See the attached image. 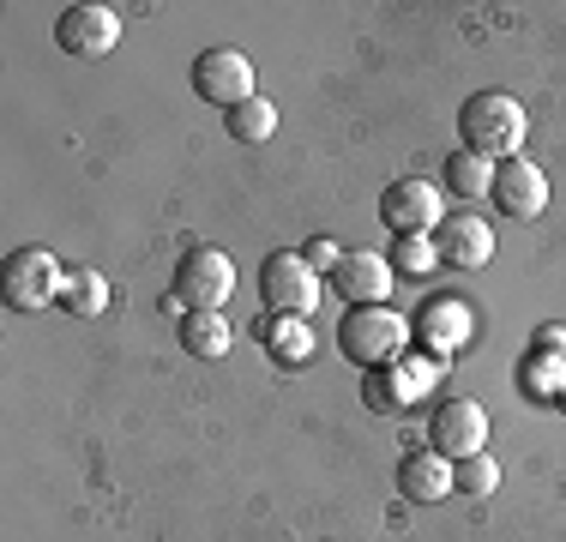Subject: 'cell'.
<instances>
[{
    "instance_id": "obj_1",
    "label": "cell",
    "mask_w": 566,
    "mask_h": 542,
    "mask_svg": "<svg viewBox=\"0 0 566 542\" xmlns=\"http://www.w3.org/2000/svg\"><path fill=\"white\" fill-rule=\"evenodd\" d=\"M458 133H464V152L506 163V157H518L524 133H531V115H524V103L512 91H476L458 108Z\"/></svg>"
},
{
    "instance_id": "obj_2",
    "label": "cell",
    "mask_w": 566,
    "mask_h": 542,
    "mask_svg": "<svg viewBox=\"0 0 566 542\" xmlns=\"http://www.w3.org/2000/svg\"><path fill=\"white\" fill-rule=\"evenodd\" d=\"M403 337H410V320H403L398 308H386V302L344 308V320H338V350L356 362L361 374L398 362V356H403Z\"/></svg>"
},
{
    "instance_id": "obj_3",
    "label": "cell",
    "mask_w": 566,
    "mask_h": 542,
    "mask_svg": "<svg viewBox=\"0 0 566 542\" xmlns=\"http://www.w3.org/2000/svg\"><path fill=\"white\" fill-rule=\"evenodd\" d=\"M61 283H66L61 260L49 248H36V241H31V248H12L7 271H0V290H7L12 314H36V308L61 302Z\"/></svg>"
},
{
    "instance_id": "obj_4",
    "label": "cell",
    "mask_w": 566,
    "mask_h": 542,
    "mask_svg": "<svg viewBox=\"0 0 566 542\" xmlns=\"http://www.w3.org/2000/svg\"><path fill=\"white\" fill-rule=\"evenodd\" d=\"M447 368V362L440 356H398V362H386V368H368L361 374V404H368V410H410L416 398H422L428 386H434V374Z\"/></svg>"
},
{
    "instance_id": "obj_5",
    "label": "cell",
    "mask_w": 566,
    "mask_h": 542,
    "mask_svg": "<svg viewBox=\"0 0 566 542\" xmlns=\"http://www.w3.org/2000/svg\"><path fill=\"white\" fill-rule=\"evenodd\" d=\"M229 290H235V260L218 248H187L181 260H175V295L169 308H223Z\"/></svg>"
},
{
    "instance_id": "obj_6",
    "label": "cell",
    "mask_w": 566,
    "mask_h": 542,
    "mask_svg": "<svg viewBox=\"0 0 566 542\" xmlns=\"http://www.w3.org/2000/svg\"><path fill=\"white\" fill-rule=\"evenodd\" d=\"M260 302H265V314H302L307 320V308L319 302V271L302 260V253H265L260 260Z\"/></svg>"
},
{
    "instance_id": "obj_7",
    "label": "cell",
    "mask_w": 566,
    "mask_h": 542,
    "mask_svg": "<svg viewBox=\"0 0 566 542\" xmlns=\"http://www.w3.org/2000/svg\"><path fill=\"white\" fill-rule=\"evenodd\" d=\"M428 446H434L440 458H452V465L489 452V410H482L476 398L434 404V416H428Z\"/></svg>"
},
{
    "instance_id": "obj_8",
    "label": "cell",
    "mask_w": 566,
    "mask_h": 542,
    "mask_svg": "<svg viewBox=\"0 0 566 542\" xmlns=\"http://www.w3.org/2000/svg\"><path fill=\"white\" fill-rule=\"evenodd\" d=\"M193 97L211 103V108H223V115L235 103L260 97V91H253V61L241 49H206V54H193Z\"/></svg>"
},
{
    "instance_id": "obj_9",
    "label": "cell",
    "mask_w": 566,
    "mask_h": 542,
    "mask_svg": "<svg viewBox=\"0 0 566 542\" xmlns=\"http://www.w3.org/2000/svg\"><path fill=\"white\" fill-rule=\"evenodd\" d=\"M440 194L434 181H422V175H398V181L380 187V223L392 229V236H428V229H440Z\"/></svg>"
},
{
    "instance_id": "obj_10",
    "label": "cell",
    "mask_w": 566,
    "mask_h": 542,
    "mask_svg": "<svg viewBox=\"0 0 566 542\" xmlns=\"http://www.w3.org/2000/svg\"><path fill=\"white\" fill-rule=\"evenodd\" d=\"M55 43L73 61H103L120 43V12L115 7H66L55 19Z\"/></svg>"
},
{
    "instance_id": "obj_11",
    "label": "cell",
    "mask_w": 566,
    "mask_h": 542,
    "mask_svg": "<svg viewBox=\"0 0 566 542\" xmlns=\"http://www.w3.org/2000/svg\"><path fill=\"white\" fill-rule=\"evenodd\" d=\"M489 199H494V206H501L506 217L531 223V217H543V206H548V175L536 169L531 157H506V163H494Z\"/></svg>"
},
{
    "instance_id": "obj_12",
    "label": "cell",
    "mask_w": 566,
    "mask_h": 542,
    "mask_svg": "<svg viewBox=\"0 0 566 542\" xmlns=\"http://www.w3.org/2000/svg\"><path fill=\"white\" fill-rule=\"evenodd\" d=\"M416 337H422L428 356L452 362L458 350L470 344V302L464 295H428V302L416 308Z\"/></svg>"
},
{
    "instance_id": "obj_13",
    "label": "cell",
    "mask_w": 566,
    "mask_h": 542,
    "mask_svg": "<svg viewBox=\"0 0 566 542\" xmlns=\"http://www.w3.org/2000/svg\"><path fill=\"white\" fill-rule=\"evenodd\" d=\"M392 278L398 271L386 265V253H374V248H344V260H338V271H332V290L344 295L349 308H368V302H386L392 295Z\"/></svg>"
},
{
    "instance_id": "obj_14",
    "label": "cell",
    "mask_w": 566,
    "mask_h": 542,
    "mask_svg": "<svg viewBox=\"0 0 566 542\" xmlns=\"http://www.w3.org/2000/svg\"><path fill=\"white\" fill-rule=\"evenodd\" d=\"M434 253H440V265L476 271V265L494 260V229L470 211H452V217H440V229H434Z\"/></svg>"
},
{
    "instance_id": "obj_15",
    "label": "cell",
    "mask_w": 566,
    "mask_h": 542,
    "mask_svg": "<svg viewBox=\"0 0 566 542\" xmlns=\"http://www.w3.org/2000/svg\"><path fill=\"white\" fill-rule=\"evenodd\" d=\"M398 494H403V500H416V507L458 494L452 458H440L434 446H422V452H403V458H398Z\"/></svg>"
},
{
    "instance_id": "obj_16",
    "label": "cell",
    "mask_w": 566,
    "mask_h": 542,
    "mask_svg": "<svg viewBox=\"0 0 566 542\" xmlns=\"http://www.w3.org/2000/svg\"><path fill=\"white\" fill-rule=\"evenodd\" d=\"M181 350L199 362H218L235 350V320L223 314V308H187L181 314Z\"/></svg>"
},
{
    "instance_id": "obj_17",
    "label": "cell",
    "mask_w": 566,
    "mask_h": 542,
    "mask_svg": "<svg viewBox=\"0 0 566 542\" xmlns=\"http://www.w3.org/2000/svg\"><path fill=\"white\" fill-rule=\"evenodd\" d=\"M260 344H265V356L283 362V368H302L307 356H314V332H307V320L302 314H260Z\"/></svg>"
},
{
    "instance_id": "obj_18",
    "label": "cell",
    "mask_w": 566,
    "mask_h": 542,
    "mask_svg": "<svg viewBox=\"0 0 566 542\" xmlns=\"http://www.w3.org/2000/svg\"><path fill=\"white\" fill-rule=\"evenodd\" d=\"M55 308H66L73 320H97L103 308H109V278H103V271H66Z\"/></svg>"
},
{
    "instance_id": "obj_19",
    "label": "cell",
    "mask_w": 566,
    "mask_h": 542,
    "mask_svg": "<svg viewBox=\"0 0 566 542\" xmlns=\"http://www.w3.org/2000/svg\"><path fill=\"white\" fill-rule=\"evenodd\" d=\"M223 127H229V139H241V145H265L277 133V103L272 97H248V103H235L223 115Z\"/></svg>"
},
{
    "instance_id": "obj_20",
    "label": "cell",
    "mask_w": 566,
    "mask_h": 542,
    "mask_svg": "<svg viewBox=\"0 0 566 542\" xmlns=\"http://www.w3.org/2000/svg\"><path fill=\"white\" fill-rule=\"evenodd\" d=\"M447 187H452L458 199H482L494 187V163L476 157V152H452L447 157Z\"/></svg>"
},
{
    "instance_id": "obj_21",
    "label": "cell",
    "mask_w": 566,
    "mask_h": 542,
    "mask_svg": "<svg viewBox=\"0 0 566 542\" xmlns=\"http://www.w3.org/2000/svg\"><path fill=\"white\" fill-rule=\"evenodd\" d=\"M386 265H392L398 278H428V271L440 265L434 236H392V248H386Z\"/></svg>"
},
{
    "instance_id": "obj_22",
    "label": "cell",
    "mask_w": 566,
    "mask_h": 542,
    "mask_svg": "<svg viewBox=\"0 0 566 542\" xmlns=\"http://www.w3.org/2000/svg\"><path fill=\"white\" fill-rule=\"evenodd\" d=\"M518 386L531 392V398H548V404H555L560 386H566V362H560V356H543V350H531V356H524V368H518Z\"/></svg>"
},
{
    "instance_id": "obj_23",
    "label": "cell",
    "mask_w": 566,
    "mask_h": 542,
    "mask_svg": "<svg viewBox=\"0 0 566 542\" xmlns=\"http://www.w3.org/2000/svg\"><path fill=\"white\" fill-rule=\"evenodd\" d=\"M452 477H458V488H464V494H494V488H501V465H494L489 452H476V458H464V465H452Z\"/></svg>"
},
{
    "instance_id": "obj_24",
    "label": "cell",
    "mask_w": 566,
    "mask_h": 542,
    "mask_svg": "<svg viewBox=\"0 0 566 542\" xmlns=\"http://www.w3.org/2000/svg\"><path fill=\"white\" fill-rule=\"evenodd\" d=\"M302 260L314 265V271H326V278H332V271H338V260H344V248H338L332 236H314V241L302 248Z\"/></svg>"
},
{
    "instance_id": "obj_25",
    "label": "cell",
    "mask_w": 566,
    "mask_h": 542,
    "mask_svg": "<svg viewBox=\"0 0 566 542\" xmlns=\"http://www.w3.org/2000/svg\"><path fill=\"white\" fill-rule=\"evenodd\" d=\"M531 350H543V356H560V362H566V325H560V320L536 325V332H531Z\"/></svg>"
},
{
    "instance_id": "obj_26",
    "label": "cell",
    "mask_w": 566,
    "mask_h": 542,
    "mask_svg": "<svg viewBox=\"0 0 566 542\" xmlns=\"http://www.w3.org/2000/svg\"><path fill=\"white\" fill-rule=\"evenodd\" d=\"M555 404H560V410H566V386H560V398H555Z\"/></svg>"
}]
</instances>
